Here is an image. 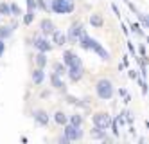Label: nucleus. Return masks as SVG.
I'll return each instance as SVG.
<instances>
[{"instance_id": "nucleus-40", "label": "nucleus", "mask_w": 149, "mask_h": 144, "mask_svg": "<svg viewBox=\"0 0 149 144\" xmlns=\"http://www.w3.org/2000/svg\"><path fill=\"white\" fill-rule=\"evenodd\" d=\"M122 32H124V36H130V29H127V25H122Z\"/></svg>"}, {"instance_id": "nucleus-8", "label": "nucleus", "mask_w": 149, "mask_h": 144, "mask_svg": "<svg viewBox=\"0 0 149 144\" xmlns=\"http://www.w3.org/2000/svg\"><path fill=\"white\" fill-rule=\"evenodd\" d=\"M63 60V65L68 69V67H72V65H79V63H83L81 61V58L77 56V52H74V51H70V49H67V51H63V56H61Z\"/></svg>"}, {"instance_id": "nucleus-20", "label": "nucleus", "mask_w": 149, "mask_h": 144, "mask_svg": "<svg viewBox=\"0 0 149 144\" xmlns=\"http://www.w3.org/2000/svg\"><path fill=\"white\" fill-rule=\"evenodd\" d=\"M13 34V27L11 25H0V40H7Z\"/></svg>"}, {"instance_id": "nucleus-5", "label": "nucleus", "mask_w": 149, "mask_h": 144, "mask_svg": "<svg viewBox=\"0 0 149 144\" xmlns=\"http://www.w3.org/2000/svg\"><path fill=\"white\" fill-rule=\"evenodd\" d=\"M83 32H84V25L81 22H72L68 31H67V43H77V40Z\"/></svg>"}, {"instance_id": "nucleus-31", "label": "nucleus", "mask_w": 149, "mask_h": 144, "mask_svg": "<svg viewBox=\"0 0 149 144\" xmlns=\"http://www.w3.org/2000/svg\"><path fill=\"white\" fill-rule=\"evenodd\" d=\"M25 6H27V11H36V0H25Z\"/></svg>"}, {"instance_id": "nucleus-17", "label": "nucleus", "mask_w": 149, "mask_h": 144, "mask_svg": "<svg viewBox=\"0 0 149 144\" xmlns=\"http://www.w3.org/2000/svg\"><path fill=\"white\" fill-rule=\"evenodd\" d=\"M127 29H130L135 36H138V38H144L146 36V31L142 29V25L138 24V22H130V27H127Z\"/></svg>"}, {"instance_id": "nucleus-3", "label": "nucleus", "mask_w": 149, "mask_h": 144, "mask_svg": "<svg viewBox=\"0 0 149 144\" xmlns=\"http://www.w3.org/2000/svg\"><path fill=\"white\" fill-rule=\"evenodd\" d=\"M63 135H65L70 142H76V140H83L84 131L81 130V126H74V124L67 123V124H63Z\"/></svg>"}, {"instance_id": "nucleus-41", "label": "nucleus", "mask_w": 149, "mask_h": 144, "mask_svg": "<svg viewBox=\"0 0 149 144\" xmlns=\"http://www.w3.org/2000/svg\"><path fill=\"white\" fill-rule=\"evenodd\" d=\"M127 65H130V58H127V56H124V61H122V67H127Z\"/></svg>"}, {"instance_id": "nucleus-34", "label": "nucleus", "mask_w": 149, "mask_h": 144, "mask_svg": "<svg viewBox=\"0 0 149 144\" xmlns=\"http://www.w3.org/2000/svg\"><path fill=\"white\" fill-rule=\"evenodd\" d=\"M4 52H6V40H0V58L4 56Z\"/></svg>"}, {"instance_id": "nucleus-28", "label": "nucleus", "mask_w": 149, "mask_h": 144, "mask_svg": "<svg viewBox=\"0 0 149 144\" xmlns=\"http://www.w3.org/2000/svg\"><path fill=\"white\" fill-rule=\"evenodd\" d=\"M122 117H124V121H126L127 124H133V112H131V110H124Z\"/></svg>"}, {"instance_id": "nucleus-21", "label": "nucleus", "mask_w": 149, "mask_h": 144, "mask_svg": "<svg viewBox=\"0 0 149 144\" xmlns=\"http://www.w3.org/2000/svg\"><path fill=\"white\" fill-rule=\"evenodd\" d=\"M136 18H138V24L142 25V29L146 31V29H149V18H147V15L146 13H140V11H138L136 13Z\"/></svg>"}, {"instance_id": "nucleus-6", "label": "nucleus", "mask_w": 149, "mask_h": 144, "mask_svg": "<svg viewBox=\"0 0 149 144\" xmlns=\"http://www.w3.org/2000/svg\"><path fill=\"white\" fill-rule=\"evenodd\" d=\"M31 41H33L31 45H33L36 51H40V52H47V54L52 51V47H54V45H52V41H50L47 36H43V34H38V36H34V38L31 40Z\"/></svg>"}, {"instance_id": "nucleus-9", "label": "nucleus", "mask_w": 149, "mask_h": 144, "mask_svg": "<svg viewBox=\"0 0 149 144\" xmlns=\"http://www.w3.org/2000/svg\"><path fill=\"white\" fill-rule=\"evenodd\" d=\"M33 117H34V123H36L38 126H49V123H50L49 112H45V110H41V108L34 110V112H33Z\"/></svg>"}, {"instance_id": "nucleus-30", "label": "nucleus", "mask_w": 149, "mask_h": 144, "mask_svg": "<svg viewBox=\"0 0 149 144\" xmlns=\"http://www.w3.org/2000/svg\"><path fill=\"white\" fill-rule=\"evenodd\" d=\"M138 79V77H136ZM138 85H140V90H142V96H147V83H146V79H138Z\"/></svg>"}, {"instance_id": "nucleus-7", "label": "nucleus", "mask_w": 149, "mask_h": 144, "mask_svg": "<svg viewBox=\"0 0 149 144\" xmlns=\"http://www.w3.org/2000/svg\"><path fill=\"white\" fill-rule=\"evenodd\" d=\"M67 76H68V79H70L72 83H79V81L83 79V76H84V67H83V63L68 67V69H67Z\"/></svg>"}, {"instance_id": "nucleus-22", "label": "nucleus", "mask_w": 149, "mask_h": 144, "mask_svg": "<svg viewBox=\"0 0 149 144\" xmlns=\"http://www.w3.org/2000/svg\"><path fill=\"white\" fill-rule=\"evenodd\" d=\"M54 74H58V76H67V67L63 65V61H56L54 63Z\"/></svg>"}, {"instance_id": "nucleus-18", "label": "nucleus", "mask_w": 149, "mask_h": 144, "mask_svg": "<svg viewBox=\"0 0 149 144\" xmlns=\"http://www.w3.org/2000/svg\"><path fill=\"white\" fill-rule=\"evenodd\" d=\"M54 121H56L59 126H63V124H67V123H68V115L63 112V110H58V112L54 114Z\"/></svg>"}, {"instance_id": "nucleus-39", "label": "nucleus", "mask_w": 149, "mask_h": 144, "mask_svg": "<svg viewBox=\"0 0 149 144\" xmlns=\"http://www.w3.org/2000/svg\"><path fill=\"white\" fill-rule=\"evenodd\" d=\"M117 94H119V97H124V96L127 94V90H126V88H119V90H117Z\"/></svg>"}, {"instance_id": "nucleus-32", "label": "nucleus", "mask_w": 149, "mask_h": 144, "mask_svg": "<svg viewBox=\"0 0 149 144\" xmlns=\"http://www.w3.org/2000/svg\"><path fill=\"white\" fill-rule=\"evenodd\" d=\"M126 45H127V51H130V54H131V56L135 58V56H136V49H135V45H133V43H131L130 40L126 41Z\"/></svg>"}, {"instance_id": "nucleus-14", "label": "nucleus", "mask_w": 149, "mask_h": 144, "mask_svg": "<svg viewBox=\"0 0 149 144\" xmlns=\"http://www.w3.org/2000/svg\"><path fill=\"white\" fill-rule=\"evenodd\" d=\"M31 79H33L34 85H41V83L45 81V70L40 69V67H36V69L33 70V74H31Z\"/></svg>"}, {"instance_id": "nucleus-35", "label": "nucleus", "mask_w": 149, "mask_h": 144, "mask_svg": "<svg viewBox=\"0 0 149 144\" xmlns=\"http://www.w3.org/2000/svg\"><path fill=\"white\" fill-rule=\"evenodd\" d=\"M127 76H130L131 79H136V77H138V72H136V70H133V69H130V70H127Z\"/></svg>"}, {"instance_id": "nucleus-11", "label": "nucleus", "mask_w": 149, "mask_h": 144, "mask_svg": "<svg viewBox=\"0 0 149 144\" xmlns=\"http://www.w3.org/2000/svg\"><path fill=\"white\" fill-rule=\"evenodd\" d=\"M52 43L58 47H63V45H67V32H63L61 29H54L52 31Z\"/></svg>"}, {"instance_id": "nucleus-19", "label": "nucleus", "mask_w": 149, "mask_h": 144, "mask_svg": "<svg viewBox=\"0 0 149 144\" xmlns=\"http://www.w3.org/2000/svg\"><path fill=\"white\" fill-rule=\"evenodd\" d=\"M90 135H92V139H93V140H102V139H104V135H106V131H104V130H101V128H97V126H93V128H92V131H90Z\"/></svg>"}, {"instance_id": "nucleus-23", "label": "nucleus", "mask_w": 149, "mask_h": 144, "mask_svg": "<svg viewBox=\"0 0 149 144\" xmlns=\"http://www.w3.org/2000/svg\"><path fill=\"white\" fill-rule=\"evenodd\" d=\"M68 123L74 124V126H81V124H83V115H81L79 112L74 114V115H70V117H68Z\"/></svg>"}, {"instance_id": "nucleus-38", "label": "nucleus", "mask_w": 149, "mask_h": 144, "mask_svg": "<svg viewBox=\"0 0 149 144\" xmlns=\"http://www.w3.org/2000/svg\"><path fill=\"white\" fill-rule=\"evenodd\" d=\"M111 9H113V13H115L117 16H119V18H120V15H122V13H120V11H119V7H117L115 4H111Z\"/></svg>"}, {"instance_id": "nucleus-27", "label": "nucleus", "mask_w": 149, "mask_h": 144, "mask_svg": "<svg viewBox=\"0 0 149 144\" xmlns=\"http://www.w3.org/2000/svg\"><path fill=\"white\" fill-rule=\"evenodd\" d=\"M9 7H11V16H22V7H20L18 4H9Z\"/></svg>"}, {"instance_id": "nucleus-10", "label": "nucleus", "mask_w": 149, "mask_h": 144, "mask_svg": "<svg viewBox=\"0 0 149 144\" xmlns=\"http://www.w3.org/2000/svg\"><path fill=\"white\" fill-rule=\"evenodd\" d=\"M90 51H93V52L97 54V56H99L102 61H108V60H110V52L106 51V49H104V47H102V45H101V43H99L97 40H95V38H93L92 45H90Z\"/></svg>"}, {"instance_id": "nucleus-13", "label": "nucleus", "mask_w": 149, "mask_h": 144, "mask_svg": "<svg viewBox=\"0 0 149 144\" xmlns=\"http://www.w3.org/2000/svg\"><path fill=\"white\" fill-rule=\"evenodd\" d=\"M50 83H52L54 88H58V90H61V92L67 90V85H65V81H63V77L58 76V74H54V72L50 74Z\"/></svg>"}, {"instance_id": "nucleus-29", "label": "nucleus", "mask_w": 149, "mask_h": 144, "mask_svg": "<svg viewBox=\"0 0 149 144\" xmlns=\"http://www.w3.org/2000/svg\"><path fill=\"white\" fill-rule=\"evenodd\" d=\"M111 131H113V137H119L120 135V130H119V123H117L115 119H111V124H110Z\"/></svg>"}, {"instance_id": "nucleus-37", "label": "nucleus", "mask_w": 149, "mask_h": 144, "mask_svg": "<svg viewBox=\"0 0 149 144\" xmlns=\"http://www.w3.org/2000/svg\"><path fill=\"white\" fill-rule=\"evenodd\" d=\"M58 142H59V144H68L70 140H68V139H67L65 135H61V137H58Z\"/></svg>"}, {"instance_id": "nucleus-15", "label": "nucleus", "mask_w": 149, "mask_h": 144, "mask_svg": "<svg viewBox=\"0 0 149 144\" xmlns=\"http://www.w3.org/2000/svg\"><path fill=\"white\" fill-rule=\"evenodd\" d=\"M88 22H90V25L95 27V29H101V27L104 25V18H102V15H99V13H92L90 18H88Z\"/></svg>"}, {"instance_id": "nucleus-26", "label": "nucleus", "mask_w": 149, "mask_h": 144, "mask_svg": "<svg viewBox=\"0 0 149 144\" xmlns=\"http://www.w3.org/2000/svg\"><path fill=\"white\" fill-rule=\"evenodd\" d=\"M36 13V11H27V13L24 15V25H31V24H33V22H34V15Z\"/></svg>"}, {"instance_id": "nucleus-24", "label": "nucleus", "mask_w": 149, "mask_h": 144, "mask_svg": "<svg viewBox=\"0 0 149 144\" xmlns=\"http://www.w3.org/2000/svg\"><path fill=\"white\" fill-rule=\"evenodd\" d=\"M36 7L45 11V13H49L50 11V0H36Z\"/></svg>"}, {"instance_id": "nucleus-16", "label": "nucleus", "mask_w": 149, "mask_h": 144, "mask_svg": "<svg viewBox=\"0 0 149 144\" xmlns=\"http://www.w3.org/2000/svg\"><path fill=\"white\" fill-rule=\"evenodd\" d=\"M47 63H49L47 52H40V51H38V54L34 56V65H36V67H40V69H45Z\"/></svg>"}, {"instance_id": "nucleus-2", "label": "nucleus", "mask_w": 149, "mask_h": 144, "mask_svg": "<svg viewBox=\"0 0 149 144\" xmlns=\"http://www.w3.org/2000/svg\"><path fill=\"white\" fill-rule=\"evenodd\" d=\"M76 9L74 0H50V11L56 15H70Z\"/></svg>"}, {"instance_id": "nucleus-25", "label": "nucleus", "mask_w": 149, "mask_h": 144, "mask_svg": "<svg viewBox=\"0 0 149 144\" xmlns=\"http://www.w3.org/2000/svg\"><path fill=\"white\" fill-rule=\"evenodd\" d=\"M0 16H11V7H9L7 2H0Z\"/></svg>"}, {"instance_id": "nucleus-33", "label": "nucleus", "mask_w": 149, "mask_h": 144, "mask_svg": "<svg viewBox=\"0 0 149 144\" xmlns=\"http://www.w3.org/2000/svg\"><path fill=\"white\" fill-rule=\"evenodd\" d=\"M126 4H127V7H130V11H131V13H135V15L138 13V7H136V6H135L133 2H131V0H127Z\"/></svg>"}, {"instance_id": "nucleus-1", "label": "nucleus", "mask_w": 149, "mask_h": 144, "mask_svg": "<svg viewBox=\"0 0 149 144\" xmlns=\"http://www.w3.org/2000/svg\"><path fill=\"white\" fill-rule=\"evenodd\" d=\"M95 94H97V97L101 101H110L115 96V86L108 77H102V79H99L95 83Z\"/></svg>"}, {"instance_id": "nucleus-4", "label": "nucleus", "mask_w": 149, "mask_h": 144, "mask_svg": "<svg viewBox=\"0 0 149 144\" xmlns=\"http://www.w3.org/2000/svg\"><path fill=\"white\" fill-rule=\"evenodd\" d=\"M92 123L93 126H97L101 130H110V124H111V115L108 112H97V114H93L92 115Z\"/></svg>"}, {"instance_id": "nucleus-12", "label": "nucleus", "mask_w": 149, "mask_h": 144, "mask_svg": "<svg viewBox=\"0 0 149 144\" xmlns=\"http://www.w3.org/2000/svg\"><path fill=\"white\" fill-rule=\"evenodd\" d=\"M54 29H56V25H54V22H52L50 18H43V20L40 22V31H41V34H43V36L49 38Z\"/></svg>"}, {"instance_id": "nucleus-36", "label": "nucleus", "mask_w": 149, "mask_h": 144, "mask_svg": "<svg viewBox=\"0 0 149 144\" xmlns=\"http://www.w3.org/2000/svg\"><path fill=\"white\" fill-rule=\"evenodd\" d=\"M138 52H140V56H146V43H140V45H138Z\"/></svg>"}, {"instance_id": "nucleus-42", "label": "nucleus", "mask_w": 149, "mask_h": 144, "mask_svg": "<svg viewBox=\"0 0 149 144\" xmlns=\"http://www.w3.org/2000/svg\"><path fill=\"white\" fill-rule=\"evenodd\" d=\"M122 2H124V4H126V2H127V0H122Z\"/></svg>"}]
</instances>
